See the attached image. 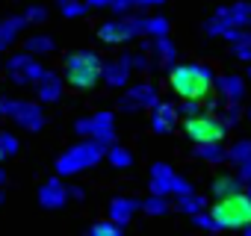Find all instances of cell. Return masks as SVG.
Instances as JSON below:
<instances>
[{"mask_svg": "<svg viewBox=\"0 0 251 236\" xmlns=\"http://www.w3.org/2000/svg\"><path fill=\"white\" fill-rule=\"evenodd\" d=\"M169 86L177 97H186V100H207L213 92H216V74L210 65H201V62H180V65H172L169 68Z\"/></svg>", "mask_w": 251, "mask_h": 236, "instance_id": "obj_1", "label": "cell"}, {"mask_svg": "<svg viewBox=\"0 0 251 236\" xmlns=\"http://www.w3.org/2000/svg\"><path fill=\"white\" fill-rule=\"evenodd\" d=\"M62 77L71 89H95L103 80V59L92 50H74L65 56Z\"/></svg>", "mask_w": 251, "mask_h": 236, "instance_id": "obj_2", "label": "cell"}, {"mask_svg": "<svg viewBox=\"0 0 251 236\" xmlns=\"http://www.w3.org/2000/svg\"><path fill=\"white\" fill-rule=\"evenodd\" d=\"M106 157V145H100L98 139H89V136H80L77 145H71L59 160H56V174L59 177H74L80 171H89L95 168L100 160Z\"/></svg>", "mask_w": 251, "mask_h": 236, "instance_id": "obj_3", "label": "cell"}, {"mask_svg": "<svg viewBox=\"0 0 251 236\" xmlns=\"http://www.w3.org/2000/svg\"><path fill=\"white\" fill-rule=\"evenodd\" d=\"M210 212H213L219 230H242L245 224H251V195L233 192V195L216 198Z\"/></svg>", "mask_w": 251, "mask_h": 236, "instance_id": "obj_4", "label": "cell"}, {"mask_svg": "<svg viewBox=\"0 0 251 236\" xmlns=\"http://www.w3.org/2000/svg\"><path fill=\"white\" fill-rule=\"evenodd\" d=\"M204 30L219 39H227L236 30H251V0H236L230 6L216 9V15L204 24Z\"/></svg>", "mask_w": 251, "mask_h": 236, "instance_id": "obj_5", "label": "cell"}, {"mask_svg": "<svg viewBox=\"0 0 251 236\" xmlns=\"http://www.w3.org/2000/svg\"><path fill=\"white\" fill-rule=\"evenodd\" d=\"M145 36V18L142 15H115L103 24H98V39L106 45H127L133 39Z\"/></svg>", "mask_w": 251, "mask_h": 236, "instance_id": "obj_6", "label": "cell"}, {"mask_svg": "<svg viewBox=\"0 0 251 236\" xmlns=\"http://www.w3.org/2000/svg\"><path fill=\"white\" fill-rule=\"evenodd\" d=\"M227 130H230V127L222 121V115H216V112H210V109H201L198 115L183 118V133H186L195 145H201V142H225Z\"/></svg>", "mask_w": 251, "mask_h": 236, "instance_id": "obj_7", "label": "cell"}, {"mask_svg": "<svg viewBox=\"0 0 251 236\" xmlns=\"http://www.w3.org/2000/svg\"><path fill=\"white\" fill-rule=\"evenodd\" d=\"M3 68H6V77H9L15 86H36V80L45 74V68H42V62H39V56H33L30 50L12 53V56L3 62Z\"/></svg>", "mask_w": 251, "mask_h": 236, "instance_id": "obj_8", "label": "cell"}, {"mask_svg": "<svg viewBox=\"0 0 251 236\" xmlns=\"http://www.w3.org/2000/svg\"><path fill=\"white\" fill-rule=\"evenodd\" d=\"M74 133L98 139L100 145H112L115 142V115L103 109V112H95L89 118H77V121H74Z\"/></svg>", "mask_w": 251, "mask_h": 236, "instance_id": "obj_9", "label": "cell"}, {"mask_svg": "<svg viewBox=\"0 0 251 236\" xmlns=\"http://www.w3.org/2000/svg\"><path fill=\"white\" fill-rule=\"evenodd\" d=\"M6 118L21 127V130H42L45 127V112L36 100H9L6 97Z\"/></svg>", "mask_w": 251, "mask_h": 236, "instance_id": "obj_10", "label": "cell"}, {"mask_svg": "<svg viewBox=\"0 0 251 236\" xmlns=\"http://www.w3.org/2000/svg\"><path fill=\"white\" fill-rule=\"evenodd\" d=\"M157 100H160L157 86H151V83H136V86H130L127 92L118 97V109H121V112H142V109H151Z\"/></svg>", "mask_w": 251, "mask_h": 236, "instance_id": "obj_11", "label": "cell"}, {"mask_svg": "<svg viewBox=\"0 0 251 236\" xmlns=\"http://www.w3.org/2000/svg\"><path fill=\"white\" fill-rule=\"evenodd\" d=\"M148 112H151V115H148V124H151V130H154V133L166 136V133H172V130L177 127V118H180L177 103H172V100H163V97H160Z\"/></svg>", "mask_w": 251, "mask_h": 236, "instance_id": "obj_12", "label": "cell"}, {"mask_svg": "<svg viewBox=\"0 0 251 236\" xmlns=\"http://www.w3.org/2000/svg\"><path fill=\"white\" fill-rule=\"evenodd\" d=\"M62 89H65V77L59 71L45 68V74L36 80V97H39V103H56L62 97Z\"/></svg>", "mask_w": 251, "mask_h": 236, "instance_id": "obj_13", "label": "cell"}, {"mask_svg": "<svg viewBox=\"0 0 251 236\" xmlns=\"http://www.w3.org/2000/svg\"><path fill=\"white\" fill-rule=\"evenodd\" d=\"M68 198H71V192H68V186L62 183L59 174H56L53 180L42 183V189H39V204H42L45 210H59V207H65Z\"/></svg>", "mask_w": 251, "mask_h": 236, "instance_id": "obj_14", "label": "cell"}, {"mask_svg": "<svg viewBox=\"0 0 251 236\" xmlns=\"http://www.w3.org/2000/svg\"><path fill=\"white\" fill-rule=\"evenodd\" d=\"M142 47L151 50V59H154V65H160V68H172V65L177 62V47H175V42H172L169 36L151 39V42H145Z\"/></svg>", "mask_w": 251, "mask_h": 236, "instance_id": "obj_15", "label": "cell"}, {"mask_svg": "<svg viewBox=\"0 0 251 236\" xmlns=\"http://www.w3.org/2000/svg\"><path fill=\"white\" fill-rule=\"evenodd\" d=\"M139 210H142V201H136V198H130V195H118V198L109 201L106 215H109L112 221H118V224H127Z\"/></svg>", "mask_w": 251, "mask_h": 236, "instance_id": "obj_16", "label": "cell"}, {"mask_svg": "<svg viewBox=\"0 0 251 236\" xmlns=\"http://www.w3.org/2000/svg\"><path fill=\"white\" fill-rule=\"evenodd\" d=\"M216 92L227 103H242V97H245V77H239V74H222V77H216Z\"/></svg>", "mask_w": 251, "mask_h": 236, "instance_id": "obj_17", "label": "cell"}, {"mask_svg": "<svg viewBox=\"0 0 251 236\" xmlns=\"http://www.w3.org/2000/svg\"><path fill=\"white\" fill-rule=\"evenodd\" d=\"M175 171L169 163H154L151 165V174H148V189L154 195H172V183H175Z\"/></svg>", "mask_w": 251, "mask_h": 236, "instance_id": "obj_18", "label": "cell"}, {"mask_svg": "<svg viewBox=\"0 0 251 236\" xmlns=\"http://www.w3.org/2000/svg\"><path fill=\"white\" fill-rule=\"evenodd\" d=\"M24 27H30L24 15H12V18L0 21V53H3L6 47H12V42L24 33Z\"/></svg>", "mask_w": 251, "mask_h": 236, "instance_id": "obj_19", "label": "cell"}, {"mask_svg": "<svg viewBox=\"0 0 251 236\" xmlns=\"http://www.w3.org/2000/svg\"><path fill=\"white\" fill-rule=\"evenodd\" d=\"M130 68L124 65L121 59H112V62H103V83L112 86V89H121V86H127L130 83Z\"/></svg>", "mask_w": 251, "mask_h": 236, "instance_id": "obj_20", "label": "cell"}, {"mask_svg": "<svg viewBox=\"0 0 251 236\" xmlns=\"http://www.w3.org/2000/svg\"><path fill=\"white\" fill-rule=\"evenodd\" d=\"M195 157L210 163V165H219L227 160V148L222 142H201V145H195Z\"/></svg>", "mask_w": 251, "mask_h": 236, "instance_id": "obj_21", "label": "cell"}, {"mask_svg": "<svg viewBox=\"0 0 251 236\" xmlns=\"http://www.w3.org/2000/svg\"><path fill=\"white\" fill-rule=\"evenodd\" d=\"M213 198H225V195H233V192H242V180L239 174H219L210 186Z\"/></svg>", "mask_w": 251, "mask_h": 236, "instance_id": "obj_22", "label": "cell"}, {"mask_svg": "<svg viewBox=\"0 0 251 236\" xmlns=\"http://www.w3.org/2000/svg\"><path fill=\"white\" fill-rule=\"evenodd\" d=\"M121 62L127 65L130 71H148L154 59H151V50L148 47H139V50H124L121 53Z\"/></svg>", "mask_w": 251, "mask_h": 236, "instance_id": "obj_23", "label": "cell"}, {"mask_svg": "<svg viewBox=\"0 0 251 236\" xmlns=\"http://www.w3.org/2000/svg\"><path fill=\"white\" fill-rule=\"evenodd\" d=\"M106 163L112 165V168H133V154L124 148V145H109L106 148Z\"/></svg>", "mask_w": 251, "mask_h": 236, "instance_id": "obj_24", "label": "cell"}, {"mask_svg": "<svg viewBox=\"0 0 251 236\" xmlns=\"http://www.w3.org/2000/svg\"><path fill=\"white\" fill-rule=\"evenodd\" d=\"M24 50H30L33 56H48V53H53V50H56V42H53L50 36L36 33V36H30V39L24 42Z\"/></svg>", "mask_w": 251, "mask_h": 236, "instance_id": "obj_25", "label": "cell"}, {"mask_svg": "<svg viewBox=\"0 0 251 236\" xmlns=\"http://www.w3.org/2000/svg\"><path fill=\"white\" fill-rule=\"evenodd\" d=\"M204 207H207V198L201 192H189V195H180L177 198V212H183V215H195Z\"/></svg>", "mask_w": 251, "mask_h": 236, "instance_id": "obj_26", "label": "cell"}, {"mask_svg": "<svg viewBox=\"0 0 251 236\" xmlns=\"http://www.w3.org/2000/svg\"><path fill=\"white\" fill-rule=\"evenodd\" d=\"M56 3H59V15H65V18H83L92 9L86 0H56Z\"/></svg>", "mask_w": 251, "mask_h": 236, "instance_id": "obj_27", "label": "cell"}, {"mask_svg": "<svg viewBox=\"0 0 251 236\" xmlns=\"http://www.w3.org/2000/svg\"><path fill=\"white\" fill-rule=\"evenodd\" d=\"M142 210L148 212V215H166L169 212V195H148L145 201H142Z\"/></svg>", "mask_w": 251, "mask_h": 236, "instance_id": "obj_28", "label": "cell"}, {"mask_svg": "<svg viewBox=\"0 0 251 236\" xmlns=\"http://www.w3.org/2000/svg\"><path fill=\"white\" fill-rule=\"evenodd\" d=\"M89 233H92V236H121V233H124V224H118V221H112V218L106 215L103 221H95V224L89 227Z\"/></svg>", "mask_w": 251, "mask_h": 236, "instance_id": "obj_29", "label": "cell"}, {"mask_svg": "<svg viewBox=\"0 0 251 236\" xmlns=\"http://www.w3.org/2000/svg\"><path fill=\"white\" fill-rule=\"evenodd\" d=\"M230 50L239 62H248L251 65V30H245L236 42H230Z\"/></svg>", "mask_w": 251, "mask_h": 236, "instance_id": "obj_30", "label": "cell"}, {"mask_svg": "<svg viewBox=\"0 0 251 236\" xmlns=\"http://www.w3.org/2000/svg\"><path fill=\"white\" fill-rule=\"evenodd\" d=\"M227 160H230L233 165L251 160V139H239V142H233V145L227 148Z\"/></svg>", "mask_w": 251, "mask_h": 236, "instance_id": "obj_31", "label": "cell"}, {"mask_svg": "<svg viewBox=\"0 0 251 236\" xmlns=\"http://www.w3.org/2000/svg\"><path fill=\"white\" fill-rule=\"evenodd\" d=\"M145 36H148V39H160V36H169V18H163V15L145 18Z\"/></svg>", "mask_w": 251, "mask_h": 236, "instance_id": "obj_32", "label": "cell"}, {"mask_svg": "<svg viewBox=\"0 0 251 236\" xmlns=\"http://www.w3.org/2000/svg\"><path fill=\"white\" fill-rule=\"evenodd\" d=\"M239 103H225V109H222V121L227 124V127H236L239 124Z\"/></svg>", "mask_w": 251, "mask_h": 236, "instance_id": "obj_33", "label": "cell"}, {"mask_svg": "<svg viewBox=\"0 0 251 236\" xmlns=\"http://www.w3.org/2000/svg\"><path fill=\"white\" fill-rule=\"evenodd\" d=\"M192 224H195V227H201V230H219V224H216L213 212H204V210L192 215Z\"/></svg>", "mask_w": 251, "mask_h": 236, "instance_id": "obj_34", "label": "cell"}, {"mask_svg": "<svg viewBox=\"0 0 251 236\" xmlns=\"http://www.w3.org/2000/svg\"><path fill=\"white\" fill-rule=\"evenodd\" d=\"M177 112H180V118H192V115L201 112V100H186V97H180Z\"/></svg>", "mask_w": 251, "mask_h": 236, "instance_id": "obj_35", "label": "cell"}, {"mask_svg": "<svg viewBox=\"0 0 251 236\" xmlns=\"http://www.w3.org/2000/svg\"><path fill=\"white\" fill-rule=\"evenodd\" d=\"M24 18H27V24H42L45 18H48V9L45 6H27V12H24Z\"/></svg>", "mask_w": 251, "mask_h": 236, "instance_id": "obj_36", "label": "cell"}, {"mask_svg": "<svg viewBox=\"0 0 251 236\" xmlns=\"http://www.w3.org/2000/svg\"><path fill=\"white\" fill-rule=\"evenodd\" d=\"M189 192H195V189H192V183H189L186 177H175V183H172V195H175V198H180V195H189Z\"/></svg>", "mask_w": 251, "mask_h": 236, "instance_id": "obj_37", "label": "cell"}, {"mask_svg": "<svg viewBox=\"0 0 251 236\" xmlns=\"http://www.w3.org/2000/svg\"><path fill=\"white\" fill-rule=\"evenodd\" d=\"M0 145H3V151H6V157H12V154H18V139L12 136V133H0Z\"/></svg>", "mask_w": 251, "mask_h": 236, "instance_id": "obj_38", "label": "cell"}, {"mask_svg": "<svg viewBox=\"0 0 251 236\" xmlns=\"http://www.w3.org/2000/svg\"><path fill=\"white\" fill-rule=\"evenodd\" d=\"M115 15H127L130 9H133V3H130V0H112V6H109Z\"/></svg>", "mask_w": 251, "mask_h": 236, "instance_id": "obj_39", "label": "cell"}, {"mask_svg": "<svg viewBox=\"0 0 251 236\" xmlns=\"http://www.w3.org/2000/svg\"><path fill=\"white\" fill-rule=\"evenodd\" d=\"M236 174H239V180H242V183H251V160L239 163V165H236Z\"/></svg>", "mask_w": 251, "mask_h": 236, "instance_id": "obj_40", "label": "cell"}, {"mask_svg": "<svg viewBox=\"0 0 251 236\" xmlns=\"http://www.w3.org/2000/svg\"><path fill=\"white\" fill-rule=\"evenodd\" d=\"M130 3H133V9H157L166 0H130Z\"/></svg>", "mask_w": 251, "mask_h": 236, "instance_id": "obj_41", "label": "cell"}, {"mask_svg": "<svg viewBox=\"0 0 251 236\" xmlns=\"http://www.w3.org/2000/svg\"><path fill=\"white\" fill-rule=\"evenodd\" d=\"M86 3H89L92 9H109V6H112V0H86Z\"/></svg>", "mask_w": 251, "mask_h": 236, "instance_id": "obj_42", "label": "cell"}, {"mask_svg": "<svg viewBox=\"0 0 251 236\" xmlns=\"http://www.w3.org/2000/svg\"><path fill=\"white\" fill-rule=\"evenodd\" d=\"M68 192H71V198H77V201H83V195H86L80 186H68Z\"/></svg>", "mask_w": 251, "mask_h": 236, "instance_id": "obj_43", "label": "cell"}, {"mask_svg": "<svg viewBox=\"0 0 251 236\" xmlns=\"http://www.w3.org/2000/svg\"><path fill=\"white\" fill-rule=\"evenodd\" d=\"M6 118V97H0V121Z\"/></svg>", "mask_w": 251, "mask_h": 236, "instance_id": "obj_44", "label": "cell"}, {"mask_svg": "<svg viewBox=\"0 0 251 236\" xmlns=\"http://www.w3.org/2000/svg\"><path fill=\"white\" fill-rule=\"evenodd\" d=\"M3 183H6V171H3V168H0V186H3Z\"/></svg>", "mask_w": 251, "mask_h": 236, "instance_id": "obj_45", "label": "cell"}, {"mask_svg": "<svg viewBox=\"0 0 251 236\" xmlns=\"http://www.w3.org/2000/svg\"><path fill=\"white\" fill-rule=\"evenodd\" d=\"M242 233H245V236H251V224H245V227H242Z\"/></svg>", "mask_w": 251, "mask_h": 236, "instance_id": "obj_46", "label": "cell"}, {"mask_svg": "<svg viewBox=\"0 0 251 236\" xmlns=\"http://www.w3.org/2000/svg\"><path fill=\"white\" fill-rule=\"evenodd\" d=\"M3 157H6V151H3V145H0V160H3Z\"/></svg>", "mask_w": 251, "mask_h": 236, "instance_id": "obj_47", "label": "cell"}, {"mask_svg": "<svg viewBox=\"0 0 251 236\" xmlns=\"http://www.w3.org/2000/svg\"><path fill=\"white\" fill-rule=\"evenodd\" d=\"M248 83H251V65H248Z\"/></svg>", "mask_w": 251, "mask_h": 236, "instance_id": "obj_48", "label": "cell"}, {"mask_svg": "<svg viewBox=\"0 0 251 236\" xmlns=\"http://www.w3.org/2000/svg\"><path fill=\"white\" fill-rule=\"evenodd\" d=\"M248 121H251V106H248Z\"/></svg>", "mask_w": 251, "mask_h": 236, "instance_id": "obj_49", "label": "cell"}, {"mask_svg": "<svg viewBox=\"0 0 251 236\" xmlns=\"http://www.w3.org/2000/svg\"><path fill=\"white\" fill-rule=\"evenodd\" d=\"M0 204H3V192H0Z\"/></svg>", "mask_w": 251, "mask_h": 236, "instance_id": "obj_50", "label": "cell"}, {"mask_svg": "<svg viewBox=\"0 0 251 236\" xmlns=\"http://www.w3.org/2000/svg\"><path fill=\"white\" fill-rule=\"evenodd\" d=\"M248 195H251V183H248Z\"/></svg>", "mask_w": 251, "mask_h": 236, "instance_id": "obj_51", "label": "cell"}, {"mask_svg": "<svg viewBox=\"0 0 251 236\" xmlns=\"http://www.w3.org/2000/svg\"><path fill=\"white\" fill-rule=\"evenodd\" d=\"M0 65H3V62H0Z\"/></svg>", "mask_w": 251, "mask_h": 236, "instance_id": "obj_52", "label": "cell"}]
</instances>
